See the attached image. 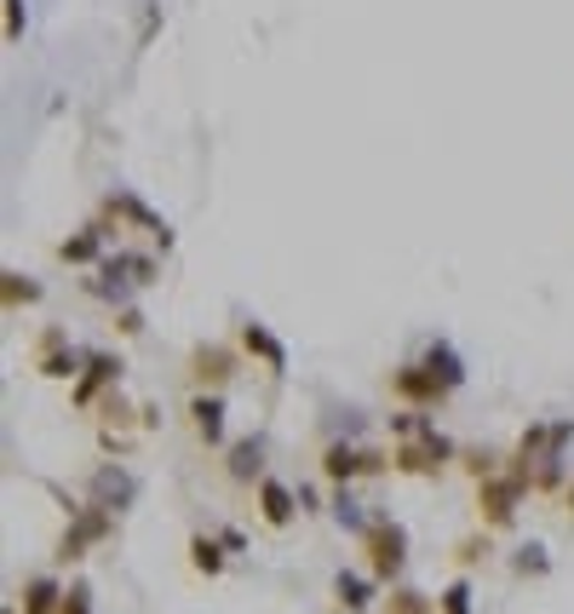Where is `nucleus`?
Returning a JSON list of instances; mask_svg holds the SVG:
<instances>
[{"label":"nucleus","mask_w":574,"mask_h":614,"mask_svg":"<svg viewBox=\"0 0 574 614\" xmlns=\"http://www.w3.org/2000/svg\"><path fill=\"white\" fill-rule=\"evenodd\" d=\"M316 465H322L328 483H356V476H362V449H356V442H328Z\"/></svg>","instance_id":"obj_20"},{"label":"nucleus","mask_w":574,"mask_h":614,"mask_svg":"<svg viewBox=\"0 0 574 614\" xmlns=\"http://www.w3.org/2000/svg\"><path fill=\"white\" fill-rule=\"evenodd\" d=\"M58 614H92V586H87V580H75V586L63 592V608H58Z\"/></svg>","instance_id":"obj_29"},{"label":"nucleus","mask_w":574,"mask_h":614,"mask_svg":"<svg viewBox=\"0 0 574 614\" xmlns=\"http://www.w3.org/2000/svg\"><path fill=\"white\" fill-rule=\"evenodd\" d=\"M115 534V511L110 505H98V500H87L81 511H75V517H70V529H63V540H58V563H81L87 552H92V545L98 540H110Z\"/></svg>","instance_id":"obj_5"},{"label":"nucleus","mask_w":574,"mask_h":614,"mask_svg":"<svg viewBox=\"0 0 574 614\" xmlns=\"http://www.w3.org/2000/svg\"><path fill=\"white\" fill-rule=\"evenodd\" d=\"M98 219H110L115 230H144V235H150V242H155L161 253L173 248V224H167V219H155V213L144 208V201L132 195V190H115V195H104V213H98Z\"/></svg>","instance_id":"obj_6"},{"label":"nucleus","mask_w":574,"mask_h":614,"mask_svg":"<svg viewBox=\"0 0 574 614\" xmlns=\"http://www.w3.org/2000/svg\"><path fill=\"white\" fill-rule=\"evenodd\" d=\"M115 328H121L127 339H139V333H144V311H139V304H121V316H115Z\"/></svg>","instance_id":"obj_31"},{"label":"nucleus","mask_w":574,"mask_h":614,"mask_svg":"<svg viewBox=\"0 0 574 614\" xmlns=\"http://www.w3.org/2000/svg\"><path fill=\"white\" fill-rule=\"evenodd\" d=\"M391 471V454H380V449H362V476H385Z\"/></svg>","instance_id":"obj_32"},{"label":"nucleus","mask_w":574,"mask_h":614,"mask_svg":"<svg viewBox=\"0 0 574 614\" xmlns=\"http://www.w3.org/2000/svg\"><path fill=\"white\" fill-rule=\"evenodd\" d=\"M563 511H568V517H574V483L563 489Z\"/></svg>","instance_id":"obj_34"},{"label":"nucleus","mask_w":574,"mask_h":614,"mask_svg":"<svg viewBox=\"0 0 574 614\" xmlns=\"http://www.w3.org/2000/svg\"><path fill=\"white\" fill-rule=\"evenodd\" d=\"M454 460H460V449L436 425H425L420 436H409V442H396V449H391V471L396 476H436V471H449Z\"/></svg>","instance_id":"obj_3"},{"label":"nucleus","mask_w":574,"mask_h":614,"mask_svg":"<svg viewBox=\"0 0 574 614\" xmlns=\"http://www.w3.org/2000/svg\"><path fill=\"white\" fill-rule=\"evenodd\" d=\"M0 299H7V316H18L29 304H41V282L23 276V270H7V276H0Z\"/></svg>","instance_id":"obj_22"},{"label":"nucleus","mask_w":574,"mask_h":614,"mask_svg":"<svg viewBox=\"0 0 574 614\" xmlns=\"http://www.w3.org/2000/svg\"><path fill=\"white\" fill-rule=\"evenodd\" d=\"M436 614H471V580H449L443 592H436Z\"/></svg>","instance_id":"obj_25"},{"label":"nucleus","mask_w":574,"mask_h":614,"mask_svg":"<svg viewBox=\"0 0 574 614\" xmlns=\"http://www.w3.org/2000/svg\"><path fill=\"white\" fill-rule=\"evenodd\" d=\"M391 396H396L402 407H425V414H431V407H443L454 391L436 380L425 362H402V368H391Z\"/></svg>","instance_id":"obj_7"},{"label":"nucleus","mask_w":574,"mask_h":614,"mask_svg":"<svg viewBox=\"0 0 574 614\" xmlns=\"http://www.w3.org/2000/svg\"><path fill=\"white\" fill-rule=\"evenodd\" d=\"M224 471H230V483H242L253 489L259 476H264V436H242V442H230V454H224Z\"/></svg>","instance_id":"obj_16"},{"label":"nucleus","mask_w":574,"mask_h":614,"mask_svg":"<svg viewBox=\"0 0 574 614\" xmlns=\"http://www.w3.org/2000/svg\"><path fill=\"white\" fill-rule=\"evenodd\" d=\"M362 552H367V574H374L380 586H396L402 568H409V529L396 517H374L362 534Z\"/></svg>","instance_id":"obj_2"},{"label":"nucleus","mask_w":574,"mask_h":614,"mask_svg":"<svg viewBox=\"0 0 574 614\" xmlns=\"http://www.w3.org/2000/svg\"><path fill=\"white\" fill-rule=\"evenodd\" d=\"M477 557H489V540L483 534H471V540L454 545V563H477Z\"/></svg>","instance_id":"obj_30"},{"label":"nucleus","mask_w":574,"mask_h":614,"mask_svg":"<svg viewBox=\"0 0 574 614\" xmlns=\"http://www.w3.org/2000/svg\"><path fill=\"white\" fill-rule=\"evenodd\" d=\"M235 345H242V356L259 362L270 380H282V373H288V345H282V339L270 333L264 322H253V316H248V322H235Z\"/></svg>","instance_id":"obj_11"},{"label":"nucleus","mask_w":574,"mask_h":614,"mask_svg":"<svg viewBox=\"0 0 574 614\" xmlns=\"http://www.w3.org/2000/svg\"><path fill=\"white\" fill-rule=\"evenodd\" d=\"M333 603H340L345 614H367L380 603V580L356 574V568H340V574H333Z\"/></svg>","instance_id":"obj_15"},{"label":"nucleus","mask_w":574,"mask_h":614,"mask_svg":"<svg viewBox=\"0 0 574 614\" xmlns=\"http://www.w3.org/2000/svg\"><path fill=\"white\" fill-rule=\"evenodd\" d=\"M121 373H127V362L115 351H87V368H81V380L70 385V402L75 407H98L110 391H121Z\"/></svg>","instance_id":"obj_8"},{"label":"nucleus","mask_w":574,"mask_h":614,"mask_svg":"<svg viewBox=\"0 0 574 614\" xmlns=\"http://www.w3.org/2000/svg\"><path fill=\"white\" fill-rule=\"evenodd\" d=\"M132 494H139V476L121 471V465H104V471L92 476V500H98V505H110V511H127Z\"/></svg>","instance_id":"obj_17"},{"label":"nucleus","mask_w":574,"mask_h":614,"mask_svg":"<svg viewBox=\"0 0 574 614\" xmlns=\"http://www.w3.org/2000/svg\"><path fill=\"white\" fill-rule=\"evenodd\" d=\"M420 362H425V368H431L449 391H460V385H465V356L449 345V339H431V345L420 351Z\"/></svg>","instance_id":"obj_19"},{"label":"nucleus","mask_w":574,"mask_h":614,"mask_svg":"<svg viewBox=\"0 0 574 614\" xmlns=\"http://www.w3.org/2000/svg\"><path fill=\"white\" fill-rule=\"evenodd\" d=\"M219 540H224V552H230V557H242V552H248V534H242V529H230V523L219 529Z\"/></svg>","instance_id":"obj_33"},{"label":"nucleus","mask_w":574,"mask_h":614,"mask_svg":"<svg viewBox=\"0 0 574 614\" xmlns=\"http://www.w3.org/2000/svg\"><path fill=\"white\" fill-rule=\"evenodd\" d=\"M460 465H465L471 476H477V483H483V476H494V471H505V465H500V454H489V449H471V454H460Z\"/></svg>","instance_id":"obj_27"},{"label":"nucleus","mask_w":574,"mask_h":614,"mask_svg":"<svg viewBox=\"0 0 574 614\" xmlns=\"http://www.w3.org/2000/svg\"><path fill=\"white\" fill-rule=\"evenodd\" d=\"M253 505H259V517L270 529H293V517L305 511V505H299V489H288L282 476H270V471L253 483Z\"/></svg>","instance_id":"obj_12"},{"label":"nucleus","mask_w":574,"mask_h":614,"mask_svg":"<svg viewBox=\"0 0 574 614\" xmlns=\"http://www.w3.org/2000/svg\"><path fill=\"white\" fill-rule=\"evenodd\" d=\"M528 494H534V483H528V476H517V471L483 476V483H477V517H483V529H512L517 523V505Z\"/></svg>","instance_id":"obj_4"},{"label":"nucleus","mask_w":574,"mask_h":614,"mask_svg":"<svg viewBox=\"0 0 574 614\" xmlns=\"http://www.w3.org/2000/svg\"><path fill=\"white\" fill-rule=\"evenodd\" d=\"M7 614H18V603H7Z\"/></svg>","instance_id":"obj_35"},{"label":"nucleus","mask_w":574,"mask_h":614,"mask_svg":"<svg viewBox=\"0 0 574 614\" xmlns=\"http://www.w3.org/2000/svg\"><path fill=\"white\" fill-rule=\"evenodd\" d=\"M391 614H436V603L425 597V592H414V586H402V580H396V586H391V603H385Z\"/></svg>","instance_id":"obj_24"},{"label":"nucleus","mask_w":574,"mask_h":614,"mask_svg":"<svg viewBox=\"0 0 574 614\" xmlns=\"http://www.w3.org/2000/svg\"><path fill=\"white\" fill-rule=\"evenodd\" d=\"M23 29H29V0H7V41L12 47L23 41Z\"/></svg>","instance_id":"obj_28"},{"label":"nucleus","mask_w":574,"mask_h":614,"mask_svg":"<svg viewBox=\"0 0 574 614\" xmlns=\"http://www.w3.org/2000/svg\"><path fill=\"white\" fill-rule=\"evenodd\" d=\"M224 563H230V552H224V540L219 534H190V568L195 574H224Z\"/></svg>","instance_id":"obj_21"},{"label":"nucleus","mask_w":574,"mask_h":614,"mask_svg":"<svg viewBox=\"0 0 574 614\" xmlns=\"http://www.w3.org/2000/svg\"><path fill=\"white\" fill-rule=\"evenodd\" d=\"M63 592H70V586H58L52 574H29L23 592H18V608H23V614H58V608H63Z\"/></svg>","instance_id":"obj_18"},{"label":"nucleus","mask_w":574,"mask_h":614,"mask_svg":"<svg viewBox=\"0 0 574 614\" xmlns=\"http://www.w3.org/2000/svg\"><path fill=\"white\" fill-rule=\"evenodd\" d=\"M81 368H87V351H75L63 328H47V333H41V345H36V373H41V380L75 385V380H81Z\"/></svg>","instance_id":"obj_9"},{"label":"nucleus","mask_w":574,"mask_h":614,"mask_svg":"<svg viewBox=\"0 0 574 614\" xmlns=\"http://www.w3.org/2000/svg\"><path fill=\"white\" fill-rule=\"evenodd\" d=\"M512 568H517V574H546V568H552V557H546V545H517V557H512Z\"/></svg>","instance_id":"obj_26"},{"label":"nucleus","mask_w":574,"mask_h":614,"mask_svg":"<svg viewBox=\"0 0 574 614\" xmlns=\"http://www.w3.org/2000/svg\"><path fill=\"white\" fill-rule=\"evenodd\" d=\"M184 414H190V431L201 436V449H224V414H230L224 391H195Z\"/></svg>","instance_id":"obj_14"},{"label":"nucleus","mask_w":574,"mask_h":614,"mask_svg":"<svg viewBox=\"0 0 574 614\" xmlns=\"http://www.w3.org/2000/svg\"><path fill=\"white\" fill-rule=\"evenodd\" d=\"M328 511H333V523H340V529H351L356 540L367 534V517H362V505H356L351 483H333V500H328Z\"/></svg>","instance_id":"obj_23"},{"label":"nucleus","mask_w":574,"mask_h":614,"mask_svg":"<svg viewBox=\"0 0 574 614\" xmlns=\"http://www.w3.org/2000/svg\"><path fill=\"white\" fill-rule=\"evenodd\" d=\"M184 373H190V385H195V391H224L235 373H242V356H235L230 345H195Z\"/></svg>","instance_id":"obj_10"},{"label":"nucleus","mask_w":574,"mask_h":614,"mask_svg":"<svg viewBox=\"0 0 574 614\" xmlns=\"http://www.w3.org/2000/svg\"><path fill=\"white\" fill-rule=\"evenodd\" d=\"M155 282H161L155 253H127V248H115L104 264H98V276H87L81 288H87L92 299H104V304H121L132 288H155Z\"/></svg>","instance_id":"obj_1"},{"label":"nucleus","mask_w":574,"mask_h":614,"mask_svg":"<svg viewBox=\"0 0 574 614\" xmlns=\"http://www.w3.org/2000/svg\"><path fill=\"white\" fill-rule=\"evenodd\" d=\"M110 235H115V224L110 219H92V224H81L75 235H63L58 242V264H104L110 253Z\"/></svg>","instance_id":"obj_13"}]
</instances>
